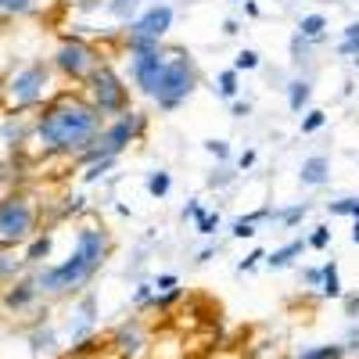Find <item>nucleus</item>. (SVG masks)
I'll return each mask as SVG.
<instances>
[{
  "label": "nucleus",
  "instance_id": "43",
  "mask_svg": "<svg viewBox=\"0 0 359 359\" xmlns=\"http://www.w3.org/2000/svg\"><path fill=\"white\" fill-rule=\"evenodd\" d=\"M233 184V172H212V176H208V187H230Z\"/></svg>",
  "mask_w": 359,
  "mask_h": 359
},
{
  "label": "nucleus",
  "instance_id": "33",
  "mask_svg": "<svg viewBox=\"0 0 359 359\" xmlns=\"http://www.w3.org/2000/svg\"><path fill=\"white\" fill-rule=\"evenodd\" d=\"M180 298H184V287H169V291H155L151 298V309H172Z\"/></svg>",
  "mask_w": 359,
  "mask_h": 359
},
{
  "label": "nucleus",
  "instance_id": "35",
  "mask_svg": "<svg viewBox=\"0 0 359 359\" xmlns=\"http://www.w3.org/2000/svg\"><path fill=\"white\" fill-rule=\"evenodd\" d=\"M255 69H259V54H255V50L245 47L241 54L233 57V72H255Z\"/></svg>",
  "mask_w": 359,
  "mask_h": 359
},
{
  "label": "nucleus",
  "instance_id": "1",
  "mask_svg": "<svg viewBox=\"0 0 359 359\" xmlns=\"http://www.w3.org/2000/svg\"><path fill=\"white\" fill-rule=\"evenodd\" d=\"M104 126L97 108L86 101L83 90H54V94L33 111V144L29 151L36 158H65L76 162L90 140Z\"/></svg>",
  "mask_w": 359,
  "mask_h": 359
},
{
  "label": "nucleus",
  "instance_id": "52",
  "mask_svg": "<svg viewBox=\"0 0 359 359\" xmlns=\"http://www.w3.org/2000/svg\"><path fill=\"white\" fill-rule=\"evenodd\" d=\"M212 255H216L212 248H201V252H198V262H208V259H212Z\"/></svg>",
  "mask_w": 359,
  "mask_h": 359
},
{
  "label": "nucleus",
  "instance_id": "20",
  "mask_svg": "<svg viewBox=\"0 0 359 359\" xmlns=\"http://www.w3.org/2000/svg\"><path fill=\"white\" fill-rule=\"evenodd\" d=\"M22 273H25L22 255H18L15 248H0V287L11 284V280H15V277H22Z\"/></svg>",
  "mask_w": 359,
  "mask_h": 359
},
{
  "label": "nucleus",
  "instance_id": "48",
  "mask_svg": "<svg viewBox=\"0 0 359 359\" xmlns=\"http://www.w3.org/2000/svg\"><path fill=\"white\" fill-rule=\"evenodd\" d=\"M252 165H255V151H245V155H237V169H241V172H245V169H252Z\"/></svg>",
  "mask_w": 359,
  "mask_h": 359
},
{
  "label": "nucleus",
  "instance_id": "38",
  "mask_svg": "<svg viewBox=\"0 0 359 359\" xmlns=\"http://www.w3.org/2000/svg\"><path fill=\"white\" fill-rule=\"evenodd\" d=\"M205 151L212 155L216 162H226V158H230V144L219 140V137H212V140H205Z\"/></svg>",
  "mask_w": 359,
  "mask_h": 359
},
{
  "label": "nucleus",
  "instance_id": "30",
  "mask_svg": "<svg viewBox=\"0 0 359 359\" xmlns=\"http://www.w3.org/2000/svg\"><path fill=\"white\" fill-rule=\"evenodd\" d=\"M338 54H341V57H359V22L345 25V40H341Z\"/></svg>",
  "mask_w": 359,
  "mask_h": 359
},
{
  "label": "nucleus",
  "instance_id": "16",
  "mask_svg": "<svg viewBox=\"0 0 359 359\" xmlns=\"http://www.w3.org/2000/svg\"><path fill=\"white\" fill-rule=\"evenodd\" d=\"M57 345H62V338H57V331L50 327V320H36L29 327V352L33 355H54Z\"/></svg>",
  "mask_w": 359,
  "mask_h": 359
},
{
  "label": "nucleus",
  "instance_id": "32",
  "mask_svg": "<svg viewBox=\"0 0 359 359\" xmlns=\"http://www.w3.org/2000/svg\"><path fill=\"white\" fill-rule=\"evenodd\" d=\"M302 115H306L302 118V133H320L327 126V111L323 108H306Z\"/></svg>",
  "mask_w": 359,
  "mask_h": 359
},
{
  "label": "nucleus",
  "instance_id": "14",
  "mask_svg": "<svg viewBox=\"0 0 359 359\" xmlns=\"http://www.w3.org/2000/svg\"><path fill=\"white\" fill-rule=\"evenodd\" d=\"M97 331V294L94 291H79V298L72 302V313H69V338H72V348L86 338H94Z\"/></svg>",
  "mask_w": 359,
  "mask_h": 359
},
{
  "label": "nucleus",
  "instance_id": "5",
  "mask_svg": "<svg viewBox=\"0 0 359 359\" xmlns=\"http://www.w3.org/2000/svg\"><path fill=\"white\" fill-rule=\"evenodd\" d=\"M147 126H151V118H147L144 111H137V108L108 118V123L101 126V133L90 140V147L76 158V165H90V162H101V158H118L130 144L144 140Z\"/></svg>",
  "mask_w": 359,
  "mask_h": 359
},
{
  "label": "nucleus",
  "instance_id": "13",
  "mask_svg": "<svg viewBox=\"0 0 359 359\" xmlns=\"http://www.w3.org/2000/svg\"><path fill=\"white\" fill-rule=\"evenodd\" d=\"M111 352L118 359H144L151 352V331L144 327V320L130 316L126 323H118L111 334Z\"/></svg>",
  "mask_w": 359,
  "mask_h": 359
},
{
  "label": "nucleus",
  "instance_id": "15",
  "mask_svg": "<svg viewBox=\"0 0 359 359\" xmlns=\"http://www.w3.org/2000/svg\"><path fill=\"white\" fill-rule=\"evenodd\" d=\"M54 241H57V233H54V230H36L33 237H29V241L18 248V255H22L25 269L43 266V262L50 259V252H54Z\"/></svg>",
  "mask_w": 359,
  "mask_h": 359
},
{
  "label": "nucleus",
  "instance_id": "2",
  "mask_svg": "<svg viewBox=\"0 0 359 359\" xmlns=\"http://www.w3.org/2000/svg\"><path fill=\"white\" fill-rule=\"evenodd\" d=\"M111 252H115V241H111L108 226L97 219H83L76 226L72 252L62 262H43L33 269L40 294L57 302V298H72V294L86 291L94 284V277L104 269V262L111 259Z\"/></svg>",
  "mask_w": 359,
  "mask_h": 359
},
{
  "label": "nucleus",
  "instance_id": "29",
  "mask_svg": "<svg viewBox=\"0 0 359 359\" xmlns=\"http://www.w3.org/2000/svg\"><path fill=\"white\" fill-rule=\"evenodd\" d=\"M298 359H348V355H345V345H313Z\"/></svg>",
  "mask_w": 359,
  "mask_h": 359
},
{
  "label": "nucleus",
  "instance_id": "44",
  "mask_svg": "<svg viewBox=\"0 0 359 359\" xmlns=\"http://www.w3.org/2000/svg\"><path fill=\"white\" fill-rule=\"evenodd\" d=\"M230 115H233V118H248V115H252V104L233 97V101H230Z\"/></svg>",
  "mask_w": 359,
  "mask_h": 359
},
{
  "label": "nucleus",
  "instance_id": "31",
  "mask_svg": "<svg viewBox=\"0 0 359 359\" xmlns=\"http://www.w3.org/2000/svg\"><path fill=\"white\" fill-rule=\"evenodd\" d=\"M331 241H334V230L331 226H313V233L306 237V248L323 252V248H331Z\"/></svg>",
  "mask_w": 359,
  "mask_h": 359
},
{
  "label": "nucleus",
  "instance_id": "11",
  "mask_svg": "<svg viewBox=\"0 0 359 359\" xmlns=\"http://www.w3.org/2000/svg\"><path fill=\"white\" fill-rule=\"evenodd\" d=\"M33 144V111H0V147L4 155H29Z\"/></svg>",
  "mask_w": 359,
  "mask_h": 359
},
{
  "label": "nucleus",
  "instance_id": "7",
  "mask_svg": "<svg viewBox=\"0 0 359 359\" xmlns=\"http://www.w3.org/2000/svg\"><path fill=\"white\" fill-rule=\"evenodd\" d=\"M201 86V72L194 65V57L184 50H165V65L162 76L155 83L151 101L158 104V111H176L180 104H187L191 94Z\"/></svg>",
  "mask_w": 359,
  "mask_h": 359
},
{
  "label": "nucleus",
  "instance_id": "41",
  "mask_svg": "<svg viewBox=\"0 0 359 359\" xmlns=\"http://www.w3.org/2000/svg\"><path fill=\"white\" fill-rule=\"evenodd\" d=\"M262 259H266V252H262V248H255V252H248V255H245L241 262H237V273H252V269H255V266H259Z\"/></svg>",
  "mask_w": 359,
  "mask_h": 359
},
{
  "label": "nucleus",
  "instance_id": "50",
  "mask_svg": "<svg viewBox=\"0 0 359 359\" xmlns=\"http://www.w3.org/2000/svg\"><path fill=\"white\" fill-rule=\"evenodd\" d=\"M237 33H241V25H237L233 18H226L223 22V36H237Z\"/></svg>",
  "mask_w": 359,
  "mask_h": 359
},
{
  "label": "nucleus",
  "instance_id": "34",
  "mask_svg": "<svg viewBox=\"0 0 359 359\" xmlns=\"http://www.w3.org/2000/svg\"><path fill=\"white\" fill-rule=\"evenodd\" d=\"M115 162H118V158H101V162H90V165H86V172H83V180H86V184H97V180H101V176H104V172H108Z\"/></svg>",
  "mask_w": 359,
  "mask_h": 359
},
{
  "label": "nucleus",
  "instance_id": "47",
  "mask_svg": "<svg viewBox=\"0 0 359 359\" xmlns=\"http://www.w3.org/2000/svg\"><path fill=\"white\" fill-rule=\"evenodd\" d=\"M345 298V316H359V294H341Z\"/></svg>",
  "mask_w": 359,
  "mask_h": 359
},
{
  "label": "nucleus",
  "instance_id": "6",
  "mask_svg": "<svg viewBox=\"0 0 359 359\" xmlns=\"http://www.w3.org/2000/svg\"><path fill=\"white\" fill-rule=\"evenodd\" d=\"M50 69L57 79H65L72 86H83L90 76H94L104 62H108V54L94 43V40H86L83 33H69L57 40V47L50 50Z\"/></svg>",
  "mask_w": 359,
  "mask_h": 359
},
{
  "label": "nucleus",
  "instance_id": "54",
  "mask_svg": "<svg viewBox=\"0 0 359 359\" xmlns=\"http://www.w3.org/2000/svg\"><path fill=\"white\" fill-rule=\"evenodd\" d=\"M0 111H4V76H0Z\"/></svg>",
  "mask_w": 359,
  "mask_h": 359
},
{
  "label": "nucleus",
  "instance_id": "12",
  "mask_svg": "<svg viewBox=\"0 0 359 359\" xmlns=\"http://www.w3.org/2000/svg\"><path fill=\"white\" fill-rule=\"evenodd\" d=\"M162 65H165V47L133 50L130 54V79L137 86V94H144L147 101H151V94H155V83L162 76Z\"/></svg>",
  "mask_w": 359,
  "mask_h": 359
},
{
  "label": "nucleus",
  "instance_id": "21",
  "mask_svg": "<svg viewBox=\"0 0 359 359\" xmlns=\"http://www.w3.org/2000/svg\"><path fill=\"white\" fill-rule=\"evenodd\" d=\"M104 11H108L115 22L130 25V22L144 11V0H104Z\"/></svg>",
  "mask_w": 359,
  "mask_h": 359
},
{
  "label": "nucleus",
  "instance_id": "26",
  "mask_svg": "<svg viewBox=\"0 0 359 359\" xmlns=\"http://www.w3.org/2000/svg\"><path fill=\"white\" fill-rule=\"evenodd\" d=\"M18 158L22 155H4V158H0V194L18 184Z\"/></svg>",
  "mask_w": 359,
  "mask_h": 359
},
{
  "label": "nucleus",
  "instance_id": "19",
  "mask_svg": "<svg viewBox=\"0 0 359 359\" xmlns=\"http://www.w3.org/2000/svg\"><path fill=\"white\" fill-rule=\"evenodd\" d=\"M309 101H313V83L309 79H291L287 83V108L294 115H302L309 108Z\"/></svg>",
  "mask_w": 359,
  "mask_h": 359
},
{
  "label": "nucleus",
  "instance_id": "53",
  "mask_svg": "<svg viewBox=\"0 0 359 359\" xmlns=\"http://www.w3.org/2000/svg\"><path fill=\"white\" fill-rule=\"evenodd\" d=\"M352 245H359V219H352Z\"/></svg>",
  "mask_w": 359,
  "mask_h": 359
},
{
  "label": "nucleus",
  "instance_id": "40",
  "mask_svg": "<svg viewBox=\"0 0 359 359\" xmlns=\"http://www.w3.org/2000/svg\"><path fill=\"white\" fill-rule=\"evenodd\" d=\"M230 233H233V237H241V241H245V237H255L259 230H255V223H252L248 216H241V219H233V223H230Z\"/></svg>",
  "mask_w": 359,
  "mask_h": 359
},
{
  "label": "nucleus",
  "instance_id": "27",
  "mask_svg": "<svg viewBox=\"0 0 359 359\" xmlns=\"http://www.w3.org/2000/svg\"><path fill=\"white\" fill-rule=\"evenodd\" d=\"M237 76H241V72H233V69H223V72H219V79H216V90H219V97H226V101H233V97H237V90H241V83H237Z\"/></svg>",
  "mask_w": 359,
  "mask_h": 359
},
{
  "label": "nucleus",
  "instance_id": "55",
  "mask_svg": "<svg viewBox=\"0 0 359 359\" xmlns=\"http://www.w3.org/2000/svg\"><path fill=\"white\" fill-rule=\"evenodd\" d=\"M230 4H245V0H230Z\"/></svg>",
  "mask_w": 359,
  "mask_h": 359
},
{
  "label": "nucleus",
  "instance_id": "51",
  "mask_svg": "<svg viewBox=\"0 0 359 359\" xmlns=\"http://www.w3.org/2000/svg\"><path fill=\"white\" fill-rule=\"evenodd\" d=\"M245 15H248V18H259V15H262L255 0H245Z\"/></svg>",
  "mask_w": 359,
  "mask_h": 359
},
{
  "label": "nucleus",
  "instance_id": "8",
  "mask_svg": "<svg viewBox=\"0 0 359 359\" xmlns=\"http://www.w3.org/2000/svg\"><path fill=\"white\" fill-rule=\"evenodd\" d=\"M79 90L86 94V101L97 108V115L104 118V123L133 108V90H130V83H126L123 76H118V69H115L111 62H104Z\"/></svg>",
  "mask_w": 359,
  "mask_h": 359
},
{
  "label": "nucleus",
  "instance_id": "45",
  "mask_svg": "<svg viewBox=\"0 0 359 359\" xmlns=\"http://www.w3.org/2000/svg\"><path fill=\"white\" fill-rule=\"evenodd\" d=\"M86 208V198L83 194H76V198H69V205H65V216H79Z\"/></svg>",
  "mask_w": 359,
  "mask_h": 359
},
{
  "label": "nucleus",
  "instance_id": "36",
  "mask_svg": "<svg viewBox=\"0 0 359 359\" xmlns=\"http://www.w3.org/2000/svg\"><path fill=\"white\" fill-rule=\"evenodd\" d=\"M194 223H198V233H201V237H212V233L219 230V212H201Z\"/></svg>",
  "mask_w": 359,
  "mask_h": 359
},
{
  "label": "nucleus",
  "instance_id": "4",
  "mask_svg": "<svg viewBox=\"0 0 359 359\" xmlns=\"http://www.w3.org/2000/svg\"><path fill=\"white\" fill-rule=\"evenodd\" d=\"M40 216H43V205L29 187L15 184L11 191H4L0 194V248L18 252L40 230Z\"/></svg>",
  "mask_w": 359,
  "mask_h": 359
},
{
  "label": "nucleus",
  "instance_id": "46",
  "mask_svg": "<svg viewBox=\"0 0 359 359\" xmlns=\"http://www.w3.org/2000/svg\"><path fill=\"white\" fill-rule=\"evenodd\" d=\"M169 287H180V280H176V273H162V277L155 280V291H169Z\"/></svg>",
  "mask_w": 359,
  "mask_h": 359
},
{
  "label": "nucleus",
  "instance_id": "42",
  "mask_svg": "<svg viewBox=\"0 0 359 359\" xmlns=\"http://www.w3.org/2000/svg\"><path fill=\"white\" fill-rule=\"evenodd\" d=\"M302 280H306L309 287H320V280H323V266H309V269H302Z\"/></svg>",
  "mask_w": 359,
  "mask_h": 359
},
{
  "label": "nucleus",
  "instance_id": "22",
  "mask_svg": "<svg viewBox=\"0 0 359 359\" xmlns=\"http://www.w3.org/2000/svg\"><path fill=\"white\" fill-rule=\"evenodd\" d=\"M323 33H327V15L309 11V15L298 18V36H306V40H323Z\"/></svg>",
  "mask_w": 359,
  "mask_h": 359
},
{
  "label": "nucleus",
  "instance_id": "49",
  "mask_svg": "<svg viewBox=\"0 0 359 359\" xmlns=\"http://www.w3.org/2000/svg\"><path fill=\"white\" fill-rule=\"evenodd\" d=\"M201 212H205V208H201L198 201H191V205H187V208H184V212H180V216H184V219H198Z\"/></svg>",
  "mask_w": 359,
  "mask_h": 359
},
{
  "label": "nucleus",
  "instance_id": "10",
  "mask_svg": "<svg viewBox=\"0 0 359 359\" xmlns=\"http://www.w3.org/2000/svg\"><path fill=\"white\" fill-rule=\"evenodd\" d=\"M172 18L176 11L169 4H151L144 8L126 29H123V40H151V43H162L172 29Z\"/></svg>",
  "mask_w": 359,
  "mask_h": 359
},
{
  "label": "nucleus",
  "instance_id": "25",
  "mask_svg": "<svg viewBox=\"0 0 359 359\" xmlns=\"http://www.w3.org/2000/svg\"><path fill=\"white\" fill-rule=\"evenodd\" d=\"M147 194L151 198H165L169 191H172V176H169V169H155V172H147Z\"/></svg>",
  "mask_w": 359,
  "mask_h": 359
},
{
  "label": "nucleus",
  "instance_id": "3",
  "mask_svg": "<svg viewBox=\"0 0 359 359\" xmlns=\"http://www.w3.org/2000/svg\"><path fill=\"white\" fill-rule=\"evenodd\" d=\"M54 69L47 57H33L25 65H15L4 72V108L8 111H36L54 94Z\"/></svg>",
  "mask_w": 359,
  "mask_h": 359
},
{
  "label": "nucleus",
  "instance_id": "39",
  "mask_svg": "<svg viewBox=\"0 0 359 359\" xmlns=\"http://www.w3.org/2000/svg\"><path fill=\"white\" fill-rule=\"evenodd\" d=\"M151 298H155V284H137V291H133V306L137 309H147Z\"/></svg>",
  "mask_w": 359,
  "mask_h": 359
},
{
  "label": "nucleus",
  "instance_id": "24",
  "mask_svg": "<svg viewBox=\"0 0 359 359\" xmlns=\"http://www.w3.org/2000/svg\"><path fill=\"white\" fill-rule=\"evenodd\" d=\"M36 11H40L36 0H0V15L4 18H29Z\"/></svg>",
  "mask_w": 359,
  "mask_h": 359
},
{
  "label": "nucleus",
  "instance_id": "37",
  "mask_svg": "<svg viewBox=\"0 0 359 359\" xmlns=\"http://www.w3.org/2000/svg\"><path fill=\"white\" fill-rule=\"evenodd\" d=\"M306 212H309V205H294V208H284V212L277 216L284 226H298V223H302L306 219Z\"/></svg>",
  "mask_w": 359,
  "mask_h": 359
},
{
  "label": "nucleus",
  "instance_id": "17",
  "mask_svg": "<svg viewBox=\"0 0 359 359\" xmlns=\"http://www.w3.org/2000/svg\"><path fill=\"white\" fill-rule=\"evenodd\" d=\"M327 180H331V158L327 155H309L298 165V184L302 187H323Z\"/></svg>",
  "mask_w": 359,
  "mask_h": 359
},
{
  "label": "nucleus",
  "instance_id": "23",
  "mask_svg": "<svg viewBox=\"0 0 359 359\" xmlns=\"http://www.w3.org/2000/svg\"><path fill=\"white\" fill-rule=\"evenodd\" d=\"M320 294L323 298H341L345 287H341V277H338V262H323V280H320Z\"/></svg>",
  "mask_w": 359,
  "mask_h": 359
},
{
  "label": "nucleus",
  "instance_id": "28",
  "mask_svg": "<svg viewBox=\"0 0 359 359\" xmlns=\"http://www.w3.org/2000/svg\"><path fill=\"white\" fill-rule=\"evenodd\" d=\"M327 212H331V216H345V219H359V198H338V201H327Z\"/></svg>",
  "mask_w": 359,
  "mask_h": 359
},
{
  "label": "nucleus",
  "instance_id": "18",
  "mask_svg": "<svg viewBox=\"0 0 359 359\" xmlns=\"http://www.w3.org/2000/svg\"><path fill=\"white\" fill-rule=\"evenodd\" d=\"M302 252H306V241H287V245H280L273 252H266V266L269 269H287Z\"/></svg>",
  "mask_w": 359,
  "mask_h": 359
},
{
  "label": "nucleus",
  "instance_id": "9",
  "mask_svg": "<svg viewBox=\"0 0 359 359\" xmlns=\"http://www.w3.org/2000/svg\"><path fill=\"white\" fill-rule=\"evenodd\" d=\"M43 302V294L36 287V277L33 269H25L22 277H15L11 284L0 287V309H4L8 316H25V313H36Z\"/></svg>",
  "mask_w": 359,
  "mask_h": 359
}]
</instances>
